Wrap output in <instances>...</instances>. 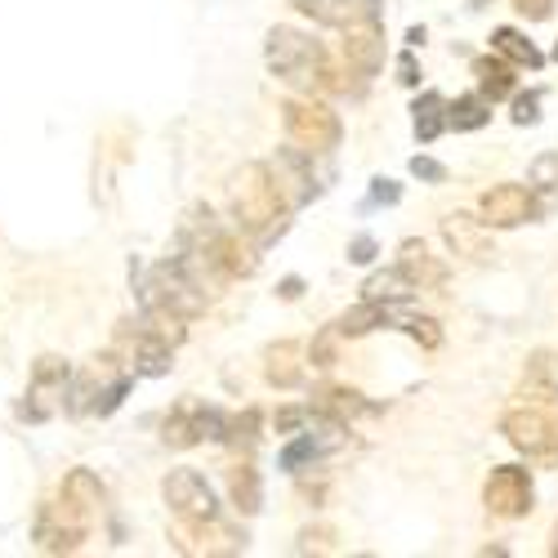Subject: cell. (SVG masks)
<instances>
[{
  "label": "cell",
  "instance_id": "obj_1",
  "mask_svg": "<svg viewBox=\"0 0 558 558\" xmlns=\"http://www.w3.org/2000/svg\"><path fill=\"white\" fill-rule=\"evenodd\" d=\"M232 215H238V228L255 242H268L282 232L287 202L277 193V179L264 161H251L232 174Z\"/></svg>",
  "mask_w": 558,
  "mask_h": 558
},
{
  "label": "cell",
  "instance_id": "obj_2",
  "mask_svg": "<svg viewBox=\"0 0 558 558\" xmlns=\"http://www.w3.org/2000/svg\"><path fill=\"white\" fill-rule=\"evenodd\" d=\"M264 63H268V72H272L277 81H287L291 89H304V95L322 89V81H327V68H331L327 50H322L313 36L295 32V27H272V32H268V40H264Z\"/></svg>",
  "mask_w": 558,
  "mask_h": 558
},
{
  "label": "cell",
  "instance_id": "obj_3",
  "mask_svg": "<svg viewBox=\"0 0 558 558\" xmlns=\"http://www.w3.org/2000/svg\"><path fill=\"white\" fill-rule=\"evenodd\" d=\"M130 366L117 353H104L95 362H85L72 385H68V411L72 415H112L121 398L130 393Z\"/></svg>",
  "mask_w": 558,
  "mask_h": 558
},
{
  "label": "cell",
  "instance_id": "obj_4",
  "mask_svg": "<svg viewBox=\"0 0 558 558\" xmlns=\"http://www.w3.org/2000/svg\"><path fill=\"white\" fill-rule=\"evenodd\" d=\"M138 300H144V313H170L183 322L206 313V291L174 259H161L157 268H148L144 287H138Z\"/></svg>",
  "mask_w": 558,
  "mask_h": 558
},
{
  "label": "cell",
  "instance_id": "obj_5",
  "mask_svg": "<svg viewBox=\"0 0 558 558\" xmlns=\"http://www.w3.org/2000/svg\"><path fill=\"white\" fill-rule=\"evenodd\" d=\"M282 121H287V134H291V144L304 148L308 157H322V153H331L340 148V112L331 104H322V99H291L282 104Z\"/></svg>",
  "mask_w": 558,
  "mask_h": 558
},
{
  "label": "cell",
  "instance_id": "obj_6",
  "mask_svg": "<svg viewBox=\"0 0 558 558\" xmlns=\"http://www.w3.org/2000/svg\"><path fill=\"white\" fill-rule=\"evenodd\" d=\"M500 434L505 442L523 451L527 460L545 464V470H554L558 464V421L549 415V407H514V411H505V421H500Z\"/></svg>",
  "mask_w": 558,
  "mask_h": 558
},
{
  "label": "cell",
  "instance_id": "obj_7",
  "mask_svg": "<svg viewBox=\"0 0 558 558\" xmlns=\"http://www.w3.org/2000/svg\"><path fill=\"white\" fill-rule=\"evenodd\" d=\"M85 536H89V509L72 505L68 496L40 505L36 527H32V541L40 554H76Z\"/></svg>",
  "mask_w": 558,
  "mask_h": 558
},
{
  "label": "cell",
  "instance_id": "obj_8",
  "mask_svg": "<svg viewBox=\"0 0 558 558\" xmlns=\"http://www.w3.org/2000/svg\"><path fill=\"white\" fill-rule=\"evenodd\" d=\"M68 385H72V366H68L63 357H40V362L32 366L27 398L19 402V421L45 425L50 415H59L63 402H68Z\"/></svg>",
  "mask_w": 558,
  "mask_h": 558
},
{
  "label": "cell",
  "instance_id": "obj_9",
  "mask_svg": "<svg viewBox=\"0 0 558 558\" xmlns=\"http://www.w3.org/2000/svg\"><path fill=\"white\" fill-rule=\"evenodd\" d=\"M532 500H536L532 474L519 470V464H496V470L487 474V483H483V505H487L492 519H509V523L527 519L532 514Z\"/></svg>",
  "mask_w": 558,
  "mask_h": 558
},
{
  "label": "cell",
  "instance_id": "obj_10",
  "mask_svg": "<svg viewBox=\"0 0 558 558\" xmlns=\"http://www.w3.org/2000/svg\"><path fill=\"white\" fill-rule=\"evenodd\" d=\"M161 496H166V505L174 509V519H183V523L219 519L215 492H210V483H206L197 470H170L166 483H161Z\"/></svg>",
  "mask_w": 558,
  "mask_h": 558
},
{
  "label": "cell",
  "instance_id": "obj_11",
  "mask_svg": "<svg viewBox=\"0 0 558 558\" xmlns=\"http://www.w3.org/2000/svg\"><path fill=\"white\" fill-rule=\"evenodd\" d=\"M219 434H223V415L215 411V407H202V402H179V407H170V415H166V425H161V438H166V447H197V442H219Z\"/></svg>",
  "mask_w": 558,
  "mask_h": 558
},
{
  "label": "cell",
  "instance_id": "obj_12",
  "mask_svg": "<svg viewBox=\"0 0 558 558\" xmlns=\"http://www.w3.org/2000/svg\"><path fill=\"white\" fill-rule=\"evenodd\" d=\"M541 215L532 189H523V183H496V189H487L478 197V219L487 228H523Z\"/></svg>",
  "mask_w": 558,
  "mask_h": 558
},
{
  "label": "cell",
  "instance_id": "obj_13",
  "mask_svg": "<svg viewBox=\"0 0 558 558\" xmlns=\"http://www.w3.org/2000/svg\"><path fill=\"white\" fill-rule=\"evenodd\" d=\"M344 40H340V54H344V68L353 76H376L385 68V27L380 19H366V23H344L340 27Z\"/></svg>",
  "mask_w": 558,
  "mask_h": 558
},
{
  "label": "cell",
  "instance_id": "obj_14",
  "mask_svg": "<svg viewBox=\"0 0 558 558\" xmlns=\"http://www.w3.org/2000/svg\"><path fill=\"white\" fill-rule=\"evenodd\" d=\"M442 242H447V251H451L456 259H464V264H487V259L496 255L492 228H487L478 215H470V210H451V215L442 219Z\"/></svg>",
  "mask_w": 558,
  "mask_h": 558
},
{
  "label": "cell",
  "instance_id": "obj_15",
  "mask_svg": "<svg viewBox=\"0 0 558 558\" xmlns=\"http://www.w3.org/2000/svg\"><path fill=\"white\" fill-rule=\"evenodd\" d=\"M121 349H125V366H130V376H166L170 371V344L157 340L144 322H125L121 327Z\"/></svg>",
  "mask_w": 558,
  "mask_h": 558
},
{
  "label": "cell",
  "instance_id": "obj_16",
  "mask_svg": "<svg viewBox=\"0 0 558 558\" xmlns=\"http://www.w3.org/2000/svg\"><path fill=\"white\" fill-rule=\"evenodd\" d=\"M174 545L183 554H242L246 549V536H238L232 527H223L219 519H202V523H183L174 519Z\"/></svg>",
  "mask_w": 558,
  "mask_h": 558
},
{
  "label": "cell",
  "instance_id": "obj_17",
  "mask_svg": "<svg viewBox=\"0 0 558 558\" xmlns=\"http://www.w3.org/2000/svg\"><path fill=\"white\" fill-rule=\"evenodd\" d=\"M272 170V179H277V193H282V202L287 206H304V202H313V193H317V183H313V166H308V153L300 148V153H277V161L268 166Z\"/></svg>",
  "mask_w": 558,
  "mask_h": 558
},
{
  "label": "cell",
  "instance_id": "obj_18",
  "mask_svg": "<svg viewBox=\"0 0 558 558\" xmlns=\"http://www.w3.org/2000/svg\"><path fill=\"white\" fill-rule=\"evenodd\" d=\"M398 272L411 282V291H442L447 287V264L434 259L429 246L415 242V238H407L398 246Z\"/></svg>",
  "mask_w": 558,
  "mask_h": 558
},
{
  "label": "cell",
  "instance_id": "obj_19",
  "mask_svg": "<svg viewBox=\"0 0 558 558\" xmlns=\"http://www.w3.org/2000/svg\"><path fill=\"white\" fill-rule=\"evenodd\" d=\"M376 407H371L357 389H349V385H327V389H317L313 393V407H308V415H322V421H336V425H353V421H362V415H371Z\"/></svg>",
  "mask_w": 558,
  "mask_h": 558
},
{
  "label": "cell",
  "instance_id": "obj_20",
  "mask_svg": "<svg viewBox=\"0 0 558 558\" xmlns=\"http://www.w3.org/2000/svg\"><path fill=\"white\" fill-rule=\"evenodd\" d=\"M264 380L272 389H295L304 380V362H300L295 340H277V344L264 349Z\"/></svg>",
  "mask_w": 558,
  "mask_h": 558
},
{
  "label": "cell",
  "instance_id": "obj_21",
  "mask_svg": "<svg viewBox=\"0 0 558 558\" xmlns=\"http://www.w3.org/2000/svg\"><path fill=\"white\" fill-rule=\"evenodd\" d=\"M554 380H558L554 353H532V357H527V371H523L519 398H523L527 407H549V402H554Z\"/></svg>",
  "mask_w": 558,
  "mask_h": 558
},
{
  "label": "cell",
  "instance_id": "obj_22",
  "mask_svg": "<svg viewBox=\"0 0 558 558\" xmlns=\"http://www.w3.org/2000/svg\"><path fill=\"white\" fill-rule=\"evenodd\" d=\"M474 81H478V95L487 99V104H496V99H509L514 95V63H505L500 54H483V59H474Z\"/></svg>",
  "mask_w": 558,
  "mask_h": 558
},
{
  "label": "cell",
  "instance_id": "obj_23",
  "mask_svg": "<svg viewBox=\"0 0 558 558\" xmlns=\"http://www.w3.org/2000/svg\"><path fill=\"white\" fill-rule=\"evenodd\" d=\"M492 54H500L505 63H514V68H527V72H541L545 68V54L536 50V45L519 27H496L492 32Z\"/></svg>",
  "mask_w": 558,
  "mask_h": 558
},
{
  "label": "cell",
  "instance_id": "obj_24",
  "mask_svg": "<svg viewBox=\"0 0 558 558\" xmlns=\"http://www.w3.org/2000/svg\"><path fill=\"white\" fill-rule=\"evenodd\" d=\"M228 496H232V505H238L246 519L259 514V505H264V483H259V470H255L251 460H238V464L228 470Z\"/></svg>",
  "mask_w": 558,
  "mask_h": 558
},
{
  "label": "cell",
  "instance_id": "obj_25",
  "mask_svg": "<svg viewBox=\"0 0 558 558\" xmlns=\"http://www.w3.org/2000/svg\"><path fill=\"white\" fill-rule=\"evenodd\" d=\"M385 322H389V304H380V300H362V304H353V308L336 322V331H340V340H357V336H366V331L385 327Z\"/></svg>",
  "mask_w": 558,
  "mask_h": 558
},
{
  "label": "cell",
  "instance_id": "obj_26",
  "mask_svg": "<svg viewBox=\"0 0 558 558\" xmlns=\"http://www.w3.org/2000/svg\"><path fill=\"white\" fill-rule=\"evenodd\" d=\"M63 496L81 509H89V514H99V509L108 505V487L99 483V474H89V470H72L63 478Z\"/></svg>",
  "mask_w": 558,
  "mask_h": 558
},
{
  "label": "cell",
  "instance_id": "obj_27",
  "mask_svg": "<svg viewBox=\"0 0 558 558\" xmlns=\"http://www.w3.org/2000/svg\"><path fill=\"white\" fill-rule=\"evenodd\" d=\"M223 447L251 456L259 447V411H242V415H223V434H219Z\"/></svg>",
  "mask_w": 558,
  "mask_h": 558
},
{
  "label": "cell",
  "instance_id": "obj_28",
  "mask_svg": "<svg viewBox=\"0 0 558 558\" xmlns=\"http://www.w3.org/2000/svg\"><path fill=\"white\" fill-rule=\"evenodd\" d=\"M411 112H415V134H421V144H434V138L447 130V99L438 95V89H429Z\"/></svg>",
  "mask_w": 558,
  "mask_h": 558
},
{
  "label": "cell",
  "instance_id": "obj_29",
  "mask_svg": "<svg viewBox=\"0 0 558 558\" xmlns=\"http://www.w3.org/2000/svg\"><path fill=\"white\" fill-rule=\"evenodd\" d=\"M492 121V104L483 95H460L447 104V130H483Z\"/></svg>",
  "mask_w": 558,
  "mask_h": 558
},
{
  "label": "cell",
  "instance_id": "obj_30",
  "mask_svg": "<svg viewBox=\"0 0 558 558\" xmlns=\"http://www.w3.org/2000/svg\"><path fill=\"white\" fill-rule=\"evenodd\" d=\"M366 300H380V304H402V300H411L415 291H411V282L398 272V268H389V272H371L366 277Z\"/></svg>",
  "mask_w": 558,
  "mask_h": 558
},
{
  "label": "cell",
  "instance_id": "obj_31",
  "mask_svg": "<svg viewBox=\"0 0 558 558\" xmlns=\"http://www.w3.org/2000/svg\"><path fill=\"white\" fill-rule=\"evenodd\" d=\"M291 5H295L300 14H308L313 23H322V27H344V23H349L344 0H291Z\"/></svg>",
  "mask_w": 558,
  "mask_h": 558
},
{
  "label": "cell",
  "instance_id": "obj_32",
  "mask_svg": "<svg viewBox=\"0 0 558 558\" xmlns=\"http://www.w3.org/2000/svg\"><path fill=\"white\" fill-rule=\"evenodd\" d=\"M308 362L317 366V371H331L336 362H340V331H336V322L327 331H317V340L308 344Z\"/></svg>",
  "mask_w": 558,
  "mask_h": 558
},
{
  "label": "cell",
  "instance_id": "obj_33",
  "mask_svg": "<svg viewBox=\"0 0 558 558\" xmlns=\"http://www.w3.org/2000/svg\"><path fill=\"white\" fill-rule=\"evenodd\" d=\"M402 331H407L415 344H421V349H438V344H442V327H438L434 317H407Z\"/></svg>",
  "mask_w": 558,
  "mask_h": 558
},
{
  "label": "cell",
  "instance_id": "obj_34",
  "mask_svg": "<svg viewBox=\"0 0 558 558\" xmlns=\"http://www.w3.org/2000/svg\"><path fill=\"white\" fill-rule=\"evenodd\" d=\"M295 549L300 554H336V532L331 527H304Z\"/></svg>",
  "mask_w": 558,
  "mask_h": 558
},
{
  "label": "cell",
  "instance_id": "obj_35",
  "mask_svg": "<svg viewBox=\"0 0 558 558\" xmlns=\"http://www.w3.org/2000/svg\"><path fill=\"white\" fill-rule=\"evenodd\" d=\"M532 183L536 189H558V153H545L532 161Z\"/></svg>",
  "mask_w": 558,
  "mask_h": 558
},
{
  "label": "cell",
  "instance_id": "obj_36",
  "mask_svg": "<svg viewBox=\"0 0 558 558\" xmlns=\"http://www.w3.org/2000/svg\"><path fill=\"white\" fill-rule=\"evenodd\" d=\"M541 121V95H519L514 99V125H536Z\"/></svg>",
  "mask_w": 558,
  "mask_h": 558
},
{
  "label": "cell",
  "instance_id": "obj_37",
  "mask_svg": "<svg viewBox=\"0 0 558 558\" xmlns=\"http://www.w3.org/2000/svg\"><path fill=\"white\" fill-rule=\"evenodd\" d=\"M380 5L385 0H344V14L349 23H366V19H380Z\"/></svg>",
  "mask_w": 558,
  "mask_h": 558
},
{
  "label": "cell",
  "instance_id": "obj_38",
  "mask_svg": "<svg viewBox=\"0 0 558 558\" xmlns=\"http://www.w3.org/2000/svg\"><path fill=\"white\" fill-rule=\"evenodd\" d=\"M514 10L527 19V23H545L554 14V0H514Z\"/></svg>",
  "mask_w": 558,
  "mask_h": 558
},
{
  "label": "cell",
  "instance_id": "obj_39",
  "mask_svg": "<svg viewBox=\"0 0 558 558\" xmlns=\"http://www.w3.org/2000/svg\"><path fill=\"white\" fill-rule=\"evenodd\" d=\"M304 421H308V407H287V411H277V434H300Z\"/></svg>",
  "mask_w": 558,
  "mask_h": 558
},
{
  "label": "cell",
  "instance_id": "obj_40",
  "mask_svg": "<svg viewBox=\"0 0 558 558\" xmlns=\"http://www.w3.org/2000/svg\"><path fill=\"white\" fill-rule=\"evenodd\" d=\"M411 174H415V179H429V183H442V179H447V170H442L434 157H411Z\"/></svg>",
  "mask_w": 558,
  "mask_h": 558
},
{
  "label": "cell",
  "instance_id": "obj_41",
  "mask_svg": "<svg viewBox=\"0 0 558 558\" xmlns=\"http://www.w3.org/2000/svg\"><path fill=\"white\" fill-rule=\"evenodd\" d=\"M398 81H402V85H421V68H415V54H398Z\"/></svg>",
  "mask_w": 558,
  "mask_h": 558
},
{
  "label": "cell",
  "instance_id": "obj_42",
  "mask_svg": "<svg viewBox=\"0 0 558 558\" xmlns=\"http://www.w3.org/2000/svg\"><path fill=\"white\" fill-rule=\"evenodd\" d=\"M398 183L393 179H376V189H371V202H398Z\"/></svg>",
  "mask_w": 558,
  "mask_h": 558
},
{
  "label": "cell",
  "instance_id": "obj_43",
  "mask_svg": "<svg viewBox=\"0 0 558 558\" xmlns=\"http://www.w3.org/2000/svg\"><path fill=\"white\" fill-rule=\"evenodd\" d=\"M371 255H376V242H371V238H357V242L349 246V259H353V264H371Z\"/></svg>",
  "mask_w": 558,
  "mask_h": 558
},
{
  "label": "cell",
  "instance_id": "obj_44",
  "mask_svg": "<svg viewBox=\"0 0 558 558\" xmlns=\"http://www.w3.org/2000/svg\"><path fill=\"white\" fill-rule=\"evenodd\" d=\"M300 295V277H287V282H282V300H295Z\"/></svg>",
  "mask_w": 558,
  "mask_h": 558
},
{
  "label": "cell",
  "instance_id": "obj_45",
  "mask_svg": "<svg viewBox=\"0 0 558 558\" xmlns=\"http://www.w3.org/2000/svg\"><path fill=\"white\" fill-rule=\"evenodd\" d=\"M554 554H558V532H554Z\"/></svg>",
  "mask_w": 558,
  "mask_h": 558
},
{
  "label": "cell",
  "instance_id": "obj_46",
  "mask_svg": "<svg viewBox=\"0 0 558 558\" xmlns=\"http://www.w3.org/2000/svg\"><path fill=\"white\" fill-rule=\"evenodd\" d=\"M474 5H487V0H474Z\"/></svg>",
  "mask_w": 558,
  "mask_h": 558
},
{
  "label": "cell",
  "instance_id": "obj_47",
  "mask_svg": "<svg viewBox=\"0 0 558 558\" xmlns=\"http://www.w3.org/2000/svg\"><path fill=\"white\" fill-rule=\"evenodd\" d=\"M554 59H558V50H554Z\"/></svg>",
  "mask_w": 558,
  "mask_h": 558
}]
</instances>
